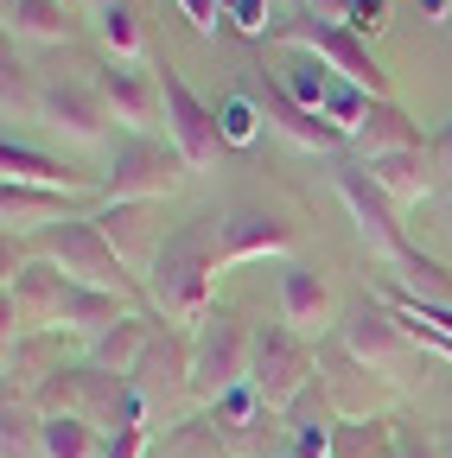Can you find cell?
<instances>
[{
	"instance_id": "bcb514c9",
	"label": "cell",
	"mask_w": 452,
	"mask_h": 458,
	"mask_svg": "<svg viewBox=\"0 0 452 458\" xmlns=\"http://www.w3.org/2000/svg\"><path fill=\"white\" fill-rule=\"evenodd\" d=\"M287 458H294V452H287Z\"/></svg>"
},
{
	"instance_id": "b9f144b4",
	"label": "cell",
	"mask_w": 452,
	"mask_h": 458,
	"mask_svg": "<svg viewBox=\"0 0 452 458\" xmlns=\"http://www.w3.org/2000/svg\"><path fill=\"white\" fill-rule=\"evenodd\" d=\"M421 7H427L433 20H446V0H421Z\"/></svg>"
},
{
	"instance_id": "7a4b0ae2",
	"label": "cell",
	"mask_w": 452,
	"mask_h": 458,
	"mask_svg": "<svg viewBox=\"0 0 452 458\" xmlns=\"http://www.w3.org/2000/svg\"><path fill=\"white\" fill-rule=\"evenodd\" d=\"M26 255L32 261H51L58 274H71L77 286H102V293H122L141 312H153L147 306V280H134V267L108 249V236L96 229V216H71V223L38 229V236H26Z\"/></svg>"
},
{
	"instance_id": "f546056e",
	"label": "cell",
	"mask_w": 452,
	"mask_h": 458,
	"mask_svg": "<svg viewBox=\"0 0 452 458\" xmlns=\"http://www.w3.org/2000/svg\"><path fill=\"white\" fill-rule=\"evenodd\" d=\"M0 108H7V122H38V108H45V83L32 77V64H20L13 51L0 57Z\"/></svg>"
},
{
	"instance_id": "6da1fadb",
	"label": "cell",
	"mask_w": 452,
	"mask_h": 458,
	"mask_svg": "<svg viewBox=\"0 0 452 458\" xmlns=\"http://www.w3.org/2000/svg\"><path fill=\"white\" fill-rule=\"evenodd\" d=\"M217 223L223 216H192L179 223L173 236L159 242V255L147 261V306L153 318L166 325H204L217 306V267H223V249H217Z\"/></svg>"
},
{
	"instance_id": "cb8c5ba5",
	"label": "cell",
	"mask_w": 452,
	"mask_h": 458,
	"mask_svg": "<svg viewBox=\"0 0 452 458\" xmlns=\"http://www.w3.org/2000/svg\"><path fill=\"white\" fill-rule=\"evenodd\" d=\"M77 32L64 0H7V38H26V45H64Z\"/></svg>"
},
{
	"instance_id": "ab89813d",
	"label": "cell",
	"mask_w": 452,
	"mask_h": 458,
	"mask_svg": "<svg viewBox=\"0 0 452 458\" xmlns=\"http://www.w3.org/2000/svg\"><path fill=\"white\" fill-rule=\"evenodd\" d=\"M312 20H331V26H351V0H306Z\"/></svg>"
},
{
	"instance_id": "60d3db41",
	"label": "cell",
	"mask_w": 452,
	"mask_h": 458,
	"mask_svg": "<svg viewBox=\"0 0 452 458\" xmlns=\"http://www.w3.org/2000/svg\"><path fill=\"white\" fill-rule=\"evenodd\" d=\"M433 165H439V179L452 185V122H446V128L433 134Z\"/></svg>"
},
{
	"instance_id": "5bb4252c",
	"label": "cell",
	"mask_w": 452,
	"mask_h": 458,
	"mask_svg": "<svg viewBox=\"0 0 452 458\" xmlns=\"http://www.w3.org/2000/svg\"><path fill=\"white\" fill-rule=\"evenodd\" d=\"M249 96H255V108H261V122H268V128H280V134H287L294 147H306V153H337V147L351 140L345 128H331L319 108H306L300 96H287V83L268 77V71H255Z\"/></svg>"
},
{
	"instance_id": "f1b7e54d",
	"label": "cell",
	"mask_w": 452,
	"mask_h": 458,
	"mask_svg": "<svg viewBox=\"0 0 452 458\" xmlns=\"http://www.w3.org/2000/svg\"><path fill=\"white\" fill-rule=\"evenodd\" d=\"M38 452H45V458H108V433L90 427L83 414H45Z\"/></svg>"
},
{
	"instance_id": "9c48e42d",
	"label": "cell",
	"mask_w": 452,
	"mask_h": 458,
	"mask_svg": "<svg viewBox=\"0 0 452 458\" xmlns=\"http://www.w3.org/2000/svg\"><path fill=\"white\" fill-rule=\"evenodd\" d=\"M64 300H71V274H58L51 261H26V267L7 280L0 325H7V337H26V331H64Z\"/></svg>"
},
{
	"instance_id": "8992f818",
	"label": "cell",
	"mask_w": 452,
	"mask_h": 458,
	"mask_svg": "<svg viewBox=\"0 0 452 458\" xmlns=\"http://www.w3.org/2000/svg\"><path fill=\"white\" fill-rule=\"evenodd\" d=\"M249 382H255V394L268 401L274 414H287L294 401L319 382V351H312V337H300L294 325H255Z\"/></svg>"
},
{
	"instance_id": "30bf717a",
	"label": "cell",
	"mask_w": 452,
	"mask_h": 458,
	"mask_svg": "<svg viewBox=\"0 0 452 458\" xmlns=\"http://www.w3.org/2000/svg\"><path fill=\"white\" fill-rule=\"evenodd\" d=\"M331 337L345 344L351 357H363V363H370L376 376H388V369H402V357L414 351V337H408V325L395 318V312H388V306H382L376 293H363V300H357V306H351L345 318H337V325H331Z\"/></svg>"
},
{
	"instance_id": "4fadbf2b",
	"label": "cell",
	"mask_w": 452,
	"mask_h": 458,
	"mask_svg": "<svg viewBox=\"0 0 452 458\" xmlns=\"http://www.w3.org/2000/svg\"><path fill=\"white\" fill-rule=\"evenodd\" d=\"M38 128L64 134L77 147H102L108 128H115V114H108L102 89L90 77H64V83H45V108H38Z\"/></svg>"
},
{
	"instance_id": "484cf974",
	"label": "cell",
	"mask_w": 452,
	"mask_h": 458,
	"mask_svg": "<svg viewBox=\"0 0 452 458\" xmlns=\"http://www.w3.org/2000/svg\"><path fill=\"white\" fill-rule=\"evenodd\" d=\"M0 172H7L13 185H51V191H90V179H83V172H71V165H58V159H45V153L20 147L13 134H7V147H0Z\"/></svg>"
},
{
	"instance_id": "8d00e7d4",
	"label": "cell",
	"mask_w": 452,
	"mask_h": 458,
	"mask_svg": "<svg viewBox=\"0 0 452 458\" xmlns=\"http://www.w3.org/2000/svg\"><path fill=\"white\" fill-rule=\"evenodd\" d=\"M388 26V0H351V32L357 38H376Z\"/></svg>"
},
{
	"instance_id": "83f0119b",
	"label": "cell",
	"mask_w": 452,
	"mask_h": 458,
	"mask_svg": "<svg viewBox=\"0 0 452 458\" xmlns=\"http://www.w3.org/2000/svg\"><path fill=\"white\" fill-rule=\"evenodd\" d=\"M331 458H402V427L395 420H337L331 427Z\"/></svg>"
},
{
	"instance_id": "d4e9b609",
	"label": "cell",
	"mask_w": 452,
	"mask_h": 458,
	"mask_svg": "<svg viewBox=\"0 0 452 458\" xmlns=\"http://www.w3.org/2000/svg\"><path fill=\"white\" fill-rule=\"evenodd\" d=\"M96 38H102V57L141 64V57H147V26H141V7H134V0H102V7H96Z\"/></svg>"
},
{
	"instance_id": "f6af8a7d",
	"label": "cell",
	"mask_w": 452,
	"mask_h": 458,
	"mask_svg": "<svg viewBox=\"0 0 452 458\" xmlns=\"http://www.w3.org/2000/svg\"><path fill=\"white\" fill-rule=\"evenodd\" d=\"M96 7H102V0H96Z\"/></svg>"
},
{
	"instance_id": "603a6c76",
	"label": "cell",
	"mask_w": 452,
	"mask_h": 458,
	"mask_svg": "<svg viewBox=\"0 0 452 458\" xmlns=\"http://www.w3.org/2000/svg\"><path fill=\"white\" fill-rule=\"evenodd\" d=\"M351 147H357L363 159H382V153H414V147H427V140H421V122H414L402 102H376L370 122L351 134Z\"/></svg>"
},
{
	"instance_id": "4316f807",
	"label": "cell",
	"mask_w": 452,
	"mask_h": 458,
	"mask_svg": "<svg viewBox=\"0 0 452 458\" xmlns=\"http://www.w3.org/2000/svg\"><path fill=\"white\" fill-rule=\"evenodd\" d=\"M128 312H141V306H134V300H122V293H102V286H77V280H71V300H64V331L102 337L108 325H122Z\"/></svg>"
},
{
	"instance_id": "d6a6232c",
	"label": "cell",
	"mask_w": 452,
	"mask_h": 458,
	"mask_svg": "<svg viewBox=\"0 0 452 458\" xmlns=\"http://www.w3.org/2000/svg\"><path fill=\"white\" fill-rule=\"evenodd\" d=\"M388 280H395V274H388ZM402 286H408L414 300L452 306V267H446V261H433V255H421V249H414V255L402 261Z\"/></svg>"
},
{
	"instance_id": "7402d4cb",
	"label": "cell",
	"mask_w": 452,
	"mask_h": 458,
	"mask_svg": "<svg viewBox=\"0 0 452 458\" xmlns=\"http://www.w3.org/2000/svg\"><path fill=\"white\" fill-rule=\"evenodd\" d=\"M159 325H166V318H153V312H128L122 325H108L102 337H90L83 363H96V369H115V376H134V363H141V351H147V337H153Z\"/></svg>"
},
{
	"instance_id": "d590c367",
	"label": "cell",
	"mask_w": 452,
	"mask_h": 458,
	"mask_svg": "<svg viewBox=\"0 0 452 458\" xmlns=\"http://www.w3.org/2000/svg\"><path fill=\"white\" fill-rule=\"evenodd\" d=\"M223 20H236L249 38H261L268 26H274V13H268V0H223Z\"/></svg>"
},
{
	"instance_id": "7c38bea8",
	"label": "cell",
	"mask_w": 452,
	"mask_h": 458,
	"mask_svg": "<svg viewBox=\"0 0 452 458\" xmlns=\"http://www.w3.org/2000/svg\"><path fill=\"white\" fill-rule=\"evenodd\" d=\"M319 388H325V401H331L337 420H376V408L388 401L382 376H376L363 357H351L337 337L319 344Z\"/></svg>"
},
{
	"instance_id": "3957f363",
	"label": "cell",
	"mask_w": 452,
	"mask_h": 458,
	"mask_svg": "<svg viewBox=\"0 0 452 458\" xmlns=\"http://www.w3.org/2000/svg\"><path fill=\"white\" fill-rule=\"evenodd\" d=\"M274 45H294V51H312L331 77H345L357 89H370L376 102H395V77L376 64L370 38H357L351 26H331V20H312V13H294V20H274L268 26Z\"/></svg>"
},
{
	"instance_id": "f35d334b",
	"label": "cell",
	"mask_w": 452,
	"mask_h": 458,
	"mask_svg": "<svg viewBox=\"0 0 452 458\" xmlns=\"http://www.w3.org/2000/svg\"><path fill=\"white\" fill-rule=\"evenodd\" d=\"M179 13H185L198 32H210V26H217V13H223V0H179Z\"/></svg>"
},
{
	"instance_id": "1f68e13d",
	"label": "cell",
	"mask_w": 452,
	"mask_h": 458,
	"mask_svg": "<svg viewBox=\"0 0 452 458\" xmlns=\"http://www.w3.org/2000/svg\"><path fill=\"white\" fill-rule=\"evenodd\" d=\"M319 108H325V122H331V128L357 134V128L370 122L376 96H370V89H357V83H345V77H331V83H325V102H319Z\"/></svg>"
},
{
	"instance_id": "836d02e7",
	"label": "cell",
	"mask_w": 452,
	"mask_h": 458,
	"mask_svg": "<svg viewBox=\"0 0 452 458\" xmlns=\"http://www.w3.org/2000/svg\"><path fill=\"white\" fill-rule=\"evenodd\" d=\"M217 122H223V147H249L255 128H261V108H255V96H223Z\"/></svg>"
},
{
	"instance_id": "52a82bcc",
	"label": "cell",
	"mask_w": 452,
	"mask_h": 458,
	"mask_svg": "<svg viewBox=\"0 0 452 458\" xmlns=\"http://www.w3.org/2000/svg\"><path fill=\"white\" fill-rule=\"evenodd\" d=\"M331 179H337V198H345V210H351V223H357V236L370 242V255H382L388 267H402V261L414 255L408 229H402V204H388V198L376 191V179L363 172V159H345Z\"/></svg>"
},
{
	"instance_id": "ba28073f",
	"label": "cell",
	"mask_w": 452,
	"mask_h": 458,
	"mask_svg": "<svg viewBox=\"0 0 452 458\" xmlns=\"http://www.w3.org/2000/svg\"><path fill=\"white\" fill-rule=\"evenodd\" d=\"M159 96H166V140L185 153L192 172H210L217 153H223V122H217V108H210L173 64L159 71Z\"/></svg>"
},
{
	"instance_id": "9a60e30c",
	"label": "cell",
	"mask_w": 452,
	"mask_h": 458,
	"mask_svg": "<svg viewBox=\"0 0 452 458\" xmlns=\"http://www.w3.org/2000/svg\"><path fill=\"white\" fill-rule=\"evenodd\" d=\"M134 388H141V401H147V414L159 408V401L192 394V337H179L173 325H159V331L147 337L141 363H134Z\"/></svg>"
},
{
	"instance_id": "8fae6325",
	"label": "cell",
	"mask_w": 452,
	"mask_h": 458,
	"mask_svg": "<svg viewBox=\"0 0 452 458\" xmlns=\"http://www.w3.org/2000/svg\"><path fill=\"white\" fill-rule=\"evenodd\" d=\"M90 83L102 89L108 114H115V128L128 134H153L166 122V96H159V77L147 64H122V57H102V64L90 71Z\"/></svg>"
},
{
	"instance_id": "d6986e66",
	"label": "cell",
	"mask_w": 452,
	"mask_h": 458,
	"mask_svg": "<svg viewBox=\"0 0 452 458\" xmlns=\"http://www.w3.org/2000/svg\"><path fill=\"white\" fill-rule=\"evenodd\" d=\"M96 229H102V236H108V249H115L128 267H141L147 274V261L159 255V223H153V204H115V198H102L96 210Z\"/></svg>"
},
{
	"instance_id": "7bdbcfd3",
	"label": "cell",
	"mask_w": 452,
	"mask_h": 458,
	"mask_svg": "<svg viewBox=\"0 0 452 458\" xmlns=\"http://www.w3.org/2000/svg\"><path fill=\"white\" fill-rule=\"evenodd\" d=\"M439 458H452V433H446V439H439Z\"/></svg>"
},
{
	"instance_id": "e0dca14e",
	"label": "cell",
	"mask_w": 452,
	"mask_h": 458,
	"mask_svg": "<svg viewBox=\"0 0 452 458\" xmlns=\"http://www.w3.org/2000/svg\"><path fill=\"white\" fill-rule=\"evenodd\" d=\"M64 337H71V331H26V337H7V357H0V369H7V401H32L51 376L71 363V357H64Z\"/></svg>"
},
{
	"instance_id": "74e56055",
	"label": "cell",
	"mask_w": 452,
	"mask_h": 458,
	"mask_svg": "<svg viewBox=\"0 0 452 458\" xmlns=\"http://www.w3.org/2000/svg\"><path fill=\"white\" fill-rule=\"evenodd\" d=\"M108 458H147V427H115L108 433Z\"/></svg>"
},
{
	"instance_id": "2e32d148",
	"label": "cell",
	"mask_w": 452,
	"mask_h": 458,
	"mask_svg": "<svg viewBox=\"0 0 452 458\" xmlns=\"http://www.w3.org/2000/svg\"><path fill=\"white\" fill-rule=\"evenodd\" d=\"M217 249H223V267H243V261H261V255H287L294 249V223H280L261 204H236L217 223Z\"/></svg>"
},
{
	"instance_id": "4dcf8cb0",
	"label": "cell",
	"mask_w": 452,
	"mask_h": 458,
	"mask_svg": "<svg viewBox=\"0 0 452 458\" xmlns=\"http://www.w3.org/2000/svg\"><path fill=\"white\" fill-rule=\"evenodd\" d=\"M159 458H230V445H223V433H217L210 414H192V420H179V427H166Z\"/></svg>"
},
{
	"instance_id": "277c9868",
	"label": "cell",
	"mask_w": 452,
	"mask_h": 458,
	"mask_svg": "<svg viewBox=\"0 0 452 458\" xmlns=\"http://www.w3.org/2000/svg\"><path fill=\"white\" fill-rule=\"evenodd\" d=\"M249 363H255V325H243V312L230 306H217L192 331V394L204 408H217L230 388L249 382Z\"/></svg>"
},
{
	"instance_id": "5b68a950",
	"label": "cell",
	"mask_w": 452,
	"mask_h": 458,
	"mask_svg": "<svg viewBox=\"0 0 452 458\" xmlns=\"http://www.w3.org/2000/svg\"><path fill=\"white\" fill-rule=\"evenodd\" d=\"M185 179H192V165H185V153L173 140L128 134L115 147V159H108V172H102V198H115V204H159V198H173Z\"/></svg>"
},
{
	"instance_id": "ffe728a7",
	"label": "cell",
	"mask_w": 452,
	"mask_h": 458,
	"mask_svg": "<svg viewBox=\"0 0 452 458\" xmlns=\"http://www.w3.org/2000/svg\"><path fill=\"white\" fill-rule=\"evenodd\" d=\"M83 204V191H51V185H0V216H7V236H38L51 223H71V210Z\"/></svg>"
},
{
	"instance_id": "ee69618b",
	"label": "cell",
	"mask_w": 452,
	"mask_h": 458,
	"mask_svg": "<svg viewBox=\"0 0 452 458\" xmlns=\"http://www.w3.org/2000/svg\"><path fill=\"white\" fill-rule=\"evenodd\" d=\"M446 216H452V191H446Z\"/></svg>"
},
{
	"instance_id": "44dd1931",
	"label": "cell",
	"mask_w": 452,
	"mask_h": 458,
	"mask_svg": "<svg viewBox=\"0 0 452 458\" xmlns=\"http://www.w3.org/2000/svg\"><path fill=\"white\" fill-rule=\"evenodd\" d=\"M280 325H294L300 337H331V293H325V280L312 267H287L280 274Z\"/></svg>"
},
{
	"instance_id": "e575fe53",
	"label": "cell",
	"mask_w": 452,
	"mask_h": 458,
	"mask_svg": "<svg viewBox=\"0 0 452 458\" xmlns=\"http://www.w3.org/2000/svg\"><path fill=\"white\" fill-rule=\"evenodd\" d=\"M280 83H287V96H300L306 108H319V102H325V83H331V71L319 64L312 51H300L294 64H287V77H280ZM319 114H325V108H319Z\"/></svg>"
},
{
	"instance_id": "ac0fdd59",
	"label": "cell",
	"mask_w": 452,
	"mask_h": 458,
	"mask_svg": "<svg viewBox=\"0 0 452 458\" xmlns=\"http://www.w3.org/2000/svg\"><path fill=\"white\" fill-rule=\"evenodd\" d=\"M363 172L376 179V191L388 198V204H427L446 179H439V165H433V140L427 147H414V153H382V159H363Z\"/></svg>"
}]
</instances>
